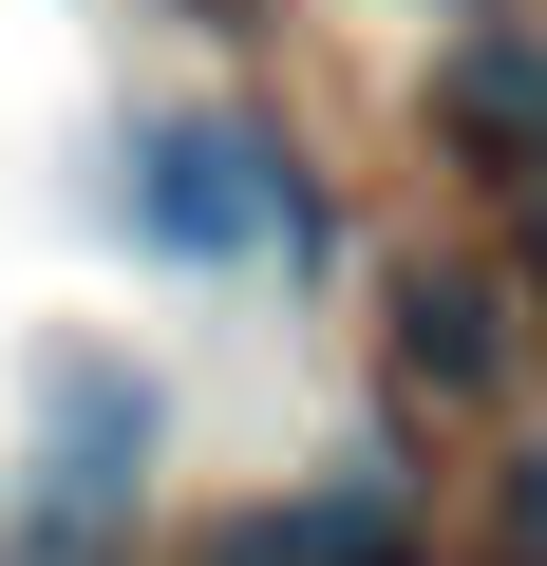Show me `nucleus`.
Instances as JSON below:
<instances>
[{
	"instance_id": "1",
	"label": "nucleus",
	"mask_w": 547,
	"mask_h": 566,
	"mask_svg": "<svg viewBox=\"0 0 547 566\" xmlns=\"http://www.w3.org/2000/svg\"><path fill=\"white\" fill-rule=\"evenodd\" d=\"M114 208H133V245H170V264H264V245L303 227L284 151H264L245 114H151V133L114 151Z\"/></svg>"
},
{
	"instance_id": "5",
	"label": "nucleus",
	"mask_w": 547,
	"mask_h": 566,
	"mask_svg": "<svg viewBox=\"0 0 547 566\" xmlns=\"http://www.w3.org/2000/svg\"><path fill=\"white\" fill-rule=\"evenodd\" d=\"M491 566H547V434H509L491 472Z\"/></svg>"
},
{
	"instance_id": "6",
	"label": "nucleus",
	"mask_w": 547,
	"mask_h": 566,
	"mask_svg": "<svg viewBox=\"0 0 547 566\" xmlns=\"http://www.w3.org/2000/svg\"><path fill=\"white\" fill-rule=\"evenodd\" d=\"M509 264H528V283H547V170H528V189H509Z\"/></svg>"
},
{
	"instance_id": "3",
	"label": "nucleus",
	"mask_w": 547,
	"mask_h": 566,
	"mask_svg": "<svg viewBox=\"0 0 547 566\" xmlns=\"http://www.w3.org/2000/svg\"><path fill=\"white\" fill-rule=\"evenodd\" d=\"M434 133H453L491 189H528V170H547V20H472V39L434 57Z\"/></svg>"
},
{
	"instance_id": "4",
	"label": "nucleus",
	"mask_w": 547,
	"mask_h": 566,
	"mask_svg": "<svg viewBox=\"0 0 547 566\" xmlns=\"http://www.w3.org/2000/svg\"><path fill=\"white\" fill-rule=\"evenodd\" d=\"M397 359H415L434 397H491V378H509V322H491L472 264H415V283H397Z\"/></svg>"
},
{
	"instance_id": "2",
	"label": "nucleus",
	"mask_w": 547,
	"mask_h": 566,
	"mask_svg": "<svg viewBox=\"0 0 547 566\" xmlns=\"http://www.w3.org/2000/svg\"><path fill=\"white\" fill-rule=\"evenodd\" d=\"M133 472H151V397L95 340H57L39 359V547H76L95 510H133Z\"/></svg>"
}]
</instances>
